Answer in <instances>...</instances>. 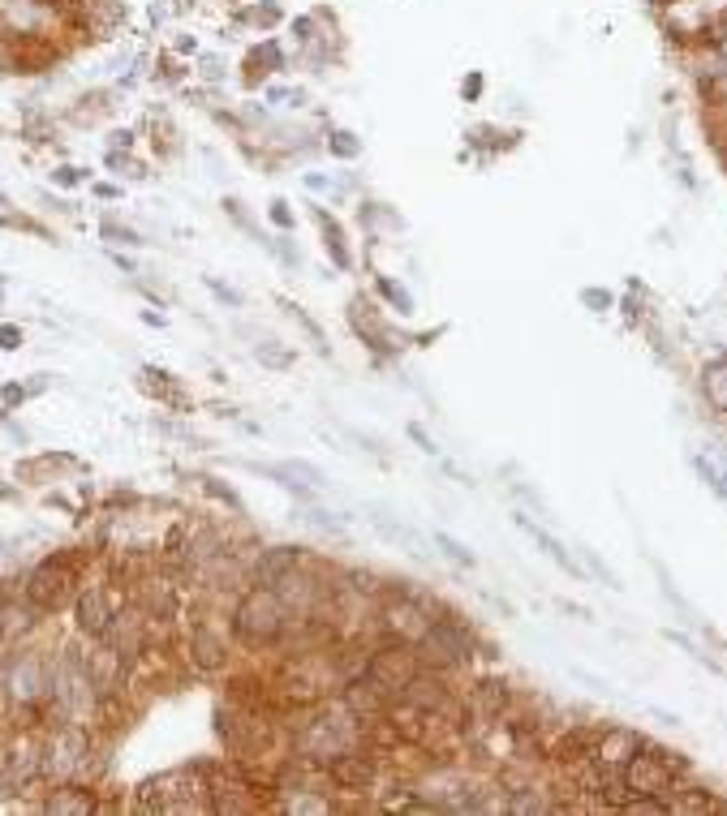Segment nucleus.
Segmentation results:
<instances>
[{
  "mask_svg": "<svg viewBox=\"0 0 727 816\" xmlns=\"http://www.w3.org/2000/svg\"><path fill=\"white\" fill-rule=\"evenodd\" d=\"M95 808H99V799H95V791H91V786H82V782H61V786L43 799V813L91 816Z\"/></svg>",
  "mask_w": 727,
  "mask_h": 816,
  "instance_id": "f8f14e48",
  "label": "nucleus"
},
{
  "mask_svg": "<svg viewBox=\"0 0 727 816\" xmlns=\"http://www.w3.org/2000/svg\"><path fill=\"white\" fill-rule=\"evenodd\" d=\"M104 236H113V241H125V245H143L134 229H122V224H113V220H104Z\"/></svg>",
  "mask_w": 727,
  "mask_h": 816,
  "instance_id": "412c9836",
  "label": "nucleus"
},
{
  "mask_svg": "<svg viewBox=\"0 0 727 816\" xmlns=\"http://www.w3.org/2000/svg\"><path fill=\"white\" fill-rule=\"evenodd\" d=\"M435 545H444L447 559H452V563H461V568H474V554H470L465 545L456 542V538H447V533H435Z\"/></svg>",
  "mask_w": 727,
  "mask_h": 816,
  "instance_id": "dca6fc26",
  "label": "nucleus"
},
{
  "mask_svg": "<svg viewBox=\"0 0 727 816\" xmlns=\"http://www.w3.org/2000/svg\"><path fill=\"white\" fill-rule=\"evenodd\" d=\"M409 434H413V438L422 443V452H435V443H431V438H426V434H422V430H418V426H409Z\"/></svg>",
  "mask_w": 727,
  "mask_h": 816,
  "instance_id": "393cba45",
  "label": "nucleus"
},
{
  "mask_svg": "<svg viewBox=\"0 0 727 816\" xmlns=\"http://www.w3.org/2000/svg\"><path fill=\"white\" fill-rule=\"evenodd\" d=\"M186 649H190V661L207 670V675H215V670H224L229 666V632H220L211 619H199L190 627V640H186Z\"/></svg>",
  "mask_w": 727,
  "mask_h": 816,
  "instance_id": "6e6552de",
  "label": "nucleus"
},
{
  "mask_svg": "<svg viewBox=\"0 0 727 816\" xmlns=\"http://www.w3.org/2000/svg\"><path fill=\"white\" fill-rule=\"evenodd\" d=\"M676 770H681V761H672L667 752L642 756V748H638V752L624 761V770H620L624 795H658V799H667L672 786H676Z\"/></svg>",
  "mask_w": 727,
  "mask_h": 816,
  "instance_id": "423d86ee",
  "label": "nucleus"
},
{
  "mask_svg": "<svg viewBox=\"0 0 727 816\" xmlns=\"http://www.w3.org/2000/svg\"><path fill=\"white\" fill-rule=\"evenodd\" d=\"M272 220H276L281 229H293V211H288V202H272Z\"/></svg>",
  "mask_w": 727,
  "mask_h": 816,
  "instance_id": "4be33fe9",
  "label": "nucleus"
},
{
  "mask_svg": "<svg viewBox=\"0 0 727 816\" xmlns=\"http://www.w3.org/2000/svg\"><path fill=\"white\" fill-rule=\"evenodd\" d=\"M0 679H4V688H9V697L13 700H22V704H40V700H48V692H52L56 661L35 654V649H22V654H13V658L4 661Z\"/></svg>",
  "mask_w": 727,
  "mask_h": 816,
  "instance_id": "39448f33",
  "label": "nucleus"
},
{
  "mask_svg": "<svg viewBox=\"0 0 727 816\" xmlns=\"http://www.w3.org/2000/svg\"><path fill=\"white\" fill-rule=\"evenodd\" d=\"M233 636L250 645V649H267V645H281L284 640V627H288V611H284L281 593L276 589H267V584H254V589H245L242 597H238V606H233Z\"/></svg>",
  "mask_w": 727,
  "mask_h": 816,
  "instance_id": "f257e3e1",
  "label": "nucleus"
},
{
  "mask_svg": "<svg viewBox=\"0 0 727 816\" xmlns=\"http://www.w3.org/2000/svg\"><path fill=\"white\" fill-rule=\"evenodd\" d=\"M202 490H207L211 499H220V504H229V507H233V511H238V516H245V504H242V499H238V495H233L229 486H220L215 477H202Z\"/></svg>",
  "mask_w": 727,
  "mask_h": 816,
  "instance_id": "4468645a",
  "label": "nucleus"
},
{
  "mask_svg": "<svg viewBox=\"0 0 727 816\" xmlns=\"http://www.w3.org/2000/svg\"><path fill=\"white\" fill-rule=\"evenodd\" d=\"M18 400H27V388H18V383H9V388H4V404H18Z\"/></svg>",
  "mask_w": 727,
  "mask_h": 816,
  "instance_id": "5701e85b",
  "label": "nucleus"
},
{
  "mask_svg": "<svg viewBox=\"0 0 727 816\" xmlns=\"http://www.w3.org/2000/svg\"><path fill=\"white\" fill-rule=\"evenodd\" d=\"M315 554H306L302 545H272V550H263L259 559H254V568H250V584H272L281 581L284 572H293V568H302V563H310Z\"/></svg>",
  "mask_w": 727,
  "mask_h": 816,
  "instance_id": "9b49d317",
  "label": "nucleus"
},
{
  "mask_svg": "<svg viewBox=\"0 0 727 816\" xmlns=\"http://www.w3.org/2000/svg\"><path fill=\"white\" fill-rule=\"evenodd\" d=\"M0 349H4V352L22 349V327H13V322H0Z\"/></svg>",
  "mask_w": 727,
  "mask_h": 816,
  "instance_id": "6ab92c4d",
  "label": "nucleus"
},
{
  "mask_svg": "<svg viewBox=\"0 0 727 816\" xmlns=\"http://www.w3.org/2000/svg\"><path fill=\"white\" fill-rule=\"evenodd\" d=\"M331 151H336L340 159L358 156V142H354V134H331Z\"/></svg>",
  "mask_w": 727,
  "mask_h": 816,
  "instance_id": "aec40b11",
  "label": "nucleus"
},
{
  "mask_svg": "<svg viewBox=\"0 0 727 816\" xmlns=\"http://www.w3.org/2000/svg\"><path fill=\"white\" fill-rule=\"evenodd\" d=\"M422 670V658H418V645H404V640H388V645H379L362 666V679L366 688L375 692V697H383L388 704L392 700L404 697V688H409V679Z\"/></svg>",
  "mask_w": 727,
  "mask_h": 816,
  "instance_id": "f03ea898",
  "label": "nucleus"
},
{
  "mask_svg": "<svg viewBox=\"0 0 727 816\" xmlns=\"http://www.w3.org/2000/svg\"><path fill=\"white\" fill-rule=\"evenodd\" d=\"M35 777H43V748H35V743H13L0 756V786L4 791H22Z\"/></svg>",
  "mask_w": 727,
  "mask_h": 816,
  "instance_id": "9d476101",
  "label": "nucleus"
},
{
  "mask_svg": "<svg viewBox=\"0 0 727 816\" xmlns=\"http://www.w3.org/2000/svg\"><path fill=\"white\" fill-rule=\"evenodd\" d=\"M117 611H122V593H117V589H104V584H86L78 597H74L78 632L82 636H91V640H99V636L113 627Z\"/></svg>",
  "mask_w": 727,
  "mask_h": 816,
  "instance_id": "0eeeda50",
  "label": "nucleus"
},
{
  "mask_svg": "<svg viewBox=\"0 0 727 816\" xmlns=\"http://www.w3.org/2000/svg\"><path fill=\"white\" fill-rule=\"evenodd\" d=\"M379 293H383V297H388V301H392V306H397V310H401V314H409V310H413V297L404 293L401 284H392V279H379Z\"/></svg>",
  "mask_w": 727,
  "mask_h": 816,
  "instance_id": "f3484780",
  "label": "nucleus"
},
{
  "mask_svg": "<svg viewBox=\"0 0 727 816\" xmlns=\"http://www.w3.org/2000/svg\"><path fill=\"white\" fill-rule=\"evenodd\" d=\"M254 357H259V361H263V365H288V361H293V352H284V349H276V340H267V345H263V349L254 352Z\"/></svg>",
  "mask_w": 727,
  "mask_h": 816,
  "instance_id": "a211bd4d",
  "label": "nucleus"
},
{
  "mask_svg": "<svg viewBox=\"0 0 727 816\" xmlns=\"http://www.w3.org/2000/svg\"><path fill=\"white\" fill-rule=\"evenodd\" d=\"M336 786H345V791H366L370 782H375V774H379V756L366 748V743H358V748H349V752H340L331 765L324 770Z\"/></svg>",
  "mask_w": 727,
  "mask_h": 816,
  "instance_id": "1a4fd4ad",
  "label": "nucleus"
},
{
  "mask_svg": "<svg viewBox=\"0 0 727 816\" xmlns=\"http://www.w3.org/2000/svg\"><path fill=\"white\" fill-rule=\"evenodd\" d=\"M706 391H710V400L727 409V365H715V370H706Z\"/></svg>",
  "mask_w": 727,
  "mask_h": 816,
  "instance_id": "2eb2a0df",
  "label": "nucleus"
},
{
  "mask_svg": "<svg viewBox=\"0 0 727 816\" xmlns=\"http://www.w3.org/2000/svg\"><path fill=\"white\" fill-rule=\"evenodd\" d=\"M354 327H358V336H366L375 349H392V345H388V331H383V322L375 318V310H370L366 301H354Z\"/></svg>",
  "mask_w": 727,
  "mask_h": 816,
  "instance_id": "ddd939ff",
  "label": "nucleus"
},
{
  "mask_svg": "<svg viewBox=\"0 0 727 816\" xmlns=\"http://www.w3.org/2000/svg\"><path fill=\"white\" fill-rule=\"evenodd\" d=\"M4 206H9V198H4V194H0V211H4Z\"/></svg>",
  "mask_w": 727,
  "mask_h": 816,
  "instance_id": "bb28decb",
  "label": "nucleus"
},
{
  "mask_svg": "<svg viewBox=\"0 0 727 816\" xmlns=\"http://www.w3.org/2000/svg\"><path fill=\"white\" fill-rule=\"evenodd\" d=\"M56 181H61V186H74V181H78V168H61Z\"/></svg>",
  "mask_w": 727,
  "mask_h": 816,
  "instance_id": "b1692460",
  "label": "nucleus"
},
{
  "mask_svg": "<svg viewBox=\"0 0 727 816\" xmlns=\"http://www.w3.org/2000/svg\"><path fill=\"white\" fill-rule=\"evenodd\" d=\"M95 194H99V198H122V190H113V186H95Z\"/></svg>",
  "mask_w": 727,
  "mask_h": 816,
  "instance_id": "a878e982",
  "label": "nucleus"
},
{
  "mask_svg": "<svg viewBox=\"0 0 727 816\" xmlns=\"http://www.w3.org/2000/svg\"><path fill=\"white\" fill-rule=\"evenodd\" d=\"M43 777H52V782L91 777V731H86V722H65L43 743Z\"/></svg>",
  "mask_w": 727,
  "mask_h": 816,
  "instance_id": "7ed1b4c3",
  "label": "nucleus"
},
{
  "mask_svg": "<svg viewBox=\"0 0 727 816\" xmlns=\"http://www.w3.org/2000/svg\"><path fill=\"white\" fill-rule=\"evenodd\" d=\"M74 584H78V563L70 554H52V559H43L27 572L22 597L35 611H61L74 597Z\"/></svg>",
  "mask_w": 727,
  "mask_h": 816,
  "instance_id": "20e7f679",
  "label": "nucleus"
}]
</instances>
